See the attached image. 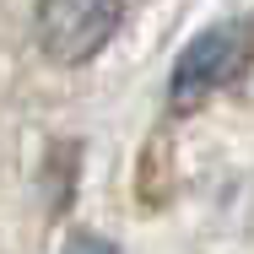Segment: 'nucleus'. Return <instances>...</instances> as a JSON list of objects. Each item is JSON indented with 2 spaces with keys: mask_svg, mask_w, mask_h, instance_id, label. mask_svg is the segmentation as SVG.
I'll use <instances>...</instances> for the list:
<instances>
[{
  "mask_svg": "<svg viewBox=\"0 0 254 254\" xmlns=\"http://www.w3.org/2000/svg\"><path fill=\"white\" fill-rule=\"evenodd\" d=\"M65 254H114V249H108L103 238H76V244H70Z\"/></svg>",
  "mask_w": 254,
  "mask_h": 254,
  "instance_id": "3",
  "label": "nucleus"
},
{
  "mask_svg": "<svg viewBox=\"0 0 254 254\" xmlns=\"http://www.w3.org/2000/svg\"><path fill=\"white\" fill-rule=\"evenodd\" d=\"M244 54H249V33L244 27H216L190 44V54L179 60L173 70V103L179 108H195L205 92L227 87L238 70H244Z\"/></svg>",
  "mask_w": 254,
  "mask_h": 254,
  "instance_id": "2",
  "label": "nucleus"
},
{
  "mask_svg": "<svg viewBox=\"0 0 254 254\" xmlns=\"http://www.w3.org/2000/svg\"><path fill=\"white\" fill-rule=\"evenodd\" d=\"M125 0H44L38 5V44L60 65H81L114 38Z\"/></svg>",
  "mask_w": 254,
  "mask_h": 254,
  "instance_id": "1",
  "label": "nucleus"
}]
</instances>
